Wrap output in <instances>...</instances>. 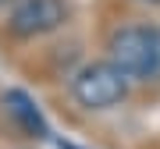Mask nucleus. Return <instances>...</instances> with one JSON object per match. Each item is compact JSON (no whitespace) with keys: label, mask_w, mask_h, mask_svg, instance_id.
Wrapping results in <instances>:
<instances>
[{"label":"nucleus","mask_w":160,"mask_h":149,"mask_svg":"<svg viewBox=\"0 0 160 149\" xmlns=\"http://www.w3.org/2000/svg\"><path fill=\"white\" fill-rule=\"evenodd\" d=\"M107 60L135 82L160 78V29L153 25H125L107 39Z\"/></svg>","instance_id":"nucleus-1"},{"label":"nucleus","mask_w":160,"mask_h":149,"mask_svg":"<svg viewBox=\"0 0 160 149\" xmlns=\"http://www.w3.org/2000/svg\"><path fill=\"white\" fill-rule=\"evenodd\" d=\"M71 96L86 110H110L128 96V74L121 68H114L110 60L82 64L71 74Z\"/></svg>","instance_id":"nucleus-2"},{"label":"nucleus","mask_w":160,"mask_h":149,"mask_svg":"<svg viewBox=\"0 0 160 149\" xmlns=\"http://www.w3.org/2000/svg\"><path fill=\"white\" fill-rule=\"evenodd\" d=\"M68 18L64 0H18L7 14V29L14 39H39L57 32Z\"/></svg>","instance_id":"nucleus-3"},{"label":"nucleus","mask_w":160,"mask_h":149,"mask_svg":"<svg viewBox=\"0 0 160 149\" xmlns=\"http://www.w3.org/2000/svg\"><path fill=\"white\" fill-rule=\"evenodd\" d=\"M4 107H7V114L18 121V128H22L25 135H32V138H46V135H50V128H46L39 107H36L22 89H11V92H7V96H4Z\"/></svg>","instance_id":"nucleus-4"},{"label":"nucleus","mask_w":160,"mask_h":149,"mask_svg":"<svg viewBox=\"0 0 160 149\" xmlns=\"http://www.w3.org/2000/svg\"><path fill=\"white\" fill-rule=\"evenodd\" d=\"M61 149H78V146H71V142H61Z\"/></svg>","instance_id":"nucleus-5"},{"label":"nucleus","mask_w":160,"mask_h":149,"mask_svg":"<svg viewBox=\"0 0 160 149\" xmlns=\"http://www.w3.org/2000/svg\"><path fill=\"white\" fill-rule=\"evenodd\" d=\"M139 4H160V0H139Z\"/></svg>","instance_id":"nucleus-6"},{"label":"nucleus","mask_w":160,"mask_h":149,"mask_svg":"<svg viewBox=\"0 0 160 149\" xmlns=\"http://www.w3.org/2000/svg\"><path fill=\"white\" fill-rule=\"evenodd\" d=\"M0 7H7V0H0Z\"/></svg>","instance_id":"nucleus-7"}]
</instances>
